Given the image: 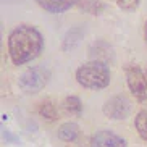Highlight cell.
Masks as SVG:
<instances>
[{"label": "cell", "instance_id": "obj_1", "mask_svg": "<svg viewBox=\"0 0 147 147\" xmlns=\"http://www.w3.org/2000/svg\"><path fill=\"white\" fill-rule=\"evenodd\" d=\"M44 49V37L37 28L31 24H20L8 34V55L16 66L29 63L40 55Z\"/></svg>", "mask_w": 147, "mask_h": 147}, {"label": "cell", "instance_id": "obj_2", "mask_svg": "<svg viewBox=\"0 0 147 147\" xmlns=\"http://www.w3.org/2000/svg\"><path fill=\"white\" fill-rule=\"evenodd\" d=\"M74 76H76V81H78L79 86L86 87V89H92V91L105 89L112 79L108 63L95 60H89L79 65Z\"/></svg>", "mask_w": 147, "mask_h": 147}, {"label": "cell", "instance_id": "obj_3", "mask_svg": "<svg viewBox=\"0 0 147 147\" xmlns=\"http://www.w3.org/2000/svg\"><path fill=\"white\" fill-rule=\"evenodd\" d=\"M125 74H126V82L129 87L131 94L139 104L147 102V76L146 71L136 63H128L125 66Z\"/></svg>", "mask_w": 147, "mask_h": 147}, {"label": "cell", "instance_id": "obj_4", "mask_svg": "<svg viewBox=\"0 0 147 147\" xmlns=\"http://www.w3.org/2000/svg\"><path fill=\"white\" fill-rule=\"evenodd\" d=\"M49 76H50V73H49L47 68L32 66V68H28L24 73H21V76L18 79V84H20V87L24 94H37L45 87Z\"/></svg>", "mask_w": 147, "mask_h": 147}, {"label": "cell", "instance_id": "obj_5", "mask_svg": "<svg viewBox=\"0 0 147 147\" xmlns=\"http://www.w3.org/2000/svg\"><path fill=\"white\" fill-rule=\"evenodd\" d=\"M102 112L108 120H117V121L126 120L131 113V100L125 94L112 95L102 105Z\"/></svg>", "mask_w": 147, "mask_h": 147}, {"label": "cell", "instance_id": "obj_6", "mask_svg": "<svg viewBox=\"0 0 147 147\" xmlns=\"http://www.w3.org/2000/svg\"><path fill=\"white\" fill-rule=\"evenodd\" d=\"M89 147H126V141L110 129H99L91 136Z\"/></svg>", "mask_w": 147, "mask_h": 147}, {"label": "cell", "instance_id": "obj_7", "mask_svg": "<svg viewBox=\"0 0 147 147\" xmlns=\"http://www.w3.org/2000/svg\"><path fill=\"white\" fill-rule=\"evenodd\" d=\"M87 55H89V60L104 61V63H112L115 60V52H113L112 45L102 39L95 40V42H92L89 45Z\"/></svg>", "mask_w": 147, "mask_h": 147}, {"label": "cell", "instance_id": "obj_8", "mask_svg": "<svg viewBox=\"0 0 147 147\" xmlns=\"http://www.w3.org/2000/svg\"><path fill=\"white\" fill-rule=\"evenodd\" d=\"M36 3L39 5L42 10L49 13H63L71 7L78 5V0H36Z\"/></svg>", "mask_w": 147, "mask_h": 147}, {"label": "cell", "instance_id": "obj_9", "mask_svg": "<svg viewBox=\"0 0 147 147\" xmlns=\"http://www.w3.org/2000/svg\"><path fill=\"white\" fill-rule=\"evenodd\" d=\"M81 136V128L74 121H66L58 128V139L63 142H74Z\"/></svg>", "mask_w": 147, "mask_h": 147}, {"label": "cell", "instance_id": "obj_10", "mask_svg": "<svg viewBox=\"0 0 147 147\" xmlns=\"http://www.w3.org/2000/svg\"><path fill=\"white\" fill-rule=\"evenodd\" d=\"M82 36H84V31L81 28L74 26V28H69L66 31L65 37H63V42H61V50L63 52H71L74 49L78 47V44L81 42Z\"/></svg>", "mask_w": 147, "mask_h": 147}, {"label": "cell", "instance_id": "obj_11", "mask_svg": "<svg viewBox=\"0 0 147 147\" xmlns=\"http://www.w3.org/2000/svg\"><path fill=\"white\" fill-rule=\"evenodd\" d=\"M37 112H39V115L45 121H57L58 120V110H57L55 104L49 99L40 102L39 107H37Z\"/></svg>", "mask_w": 147, "mask_h": 147}, {"label": "cell", "instance_id": "obj_12", "mask_svg": "<svg viewBox=\"0 0 147 147\" xmlns=\"http://www.w3.org/2000/svg\"><path fill=\"white\" fill-rule=\"evenodd\" d=\"M78 7L81 11L89 15H100L105 10L104 0H78Z\"/></svg>", "mask_w": 147, "mask_h": 147}, {"label": "cell", "instance_id": "obj_13", "mask_svg": "<svg viewBox=\"0 0 147 147\" xmlns=\"http://www.w3.org/2000/svg\"><path fill=\"white\" fill-rule=\"evenodd\" d=\"M63 108H65V112L69 113V115L79 117L82 113V102L78 95H68V97L63 100Z\"/></svg>", "mask_w": 147, "mask_h": 147}, {"label": "cell", "instance_id": "obj_14", "mask_svg": "<svg viewBox=\"0 0 147 147\" xmlns=\"http://www.w3.org/2000/svg\"><path fill=\"white\" fill-rule=\"evenodd\" d=\"M134 128L141 136V139L147 141V110H139L134 117Z\"/></svg>", "mask_w": 147, "mask_h": 147}, {"label": "cell", "instance_id": "obj_15", "mask_svg": "<svg viewBox=\"0 0 147 147\" xmlns=\"http://www.w3.org/2000/svg\"><path fill=\"white\" fill-rule=\"evenodd\" d=\"M141 0H117L118 8H121L123 11H134L139 7Z\"/></svg>", "mask_w": 147, "mask_h": 147}, {"label": "cell", "instance_id": "obj_16", "mask_svg": "<svg viewBox=\"0 0 147 147\" xmlns=\"http://www.w3.org/2000/svg\"><path fill=\"white\" fill-rule=\"evenodd\" d=\"M2 138H3L5 142H8V144H20L21 142L16 134H13L11 131H8V129H2Z\"/></svg>", "mask_w": 147, "mask_h": 147}, {"label": "cell", "instance_id": "obj_17", "mask_svg": "<svg viewBox=\"0 0 147 147\" xmlns=\"http://www.w3.org/2000/svg\"><path fill=\"white\" fill-rule=\"evenodd\" d=\"M144 40H146V44H147V20H146V23H144Z\"/></svg>", "mask_w": 147, "mask_h": 147}, {"label": "cell", "instance_id": "obj_18", "mask_svg": "<svg viewBox=\"0 0 147 147\" xmlns=\"http://www.w3.org/2000/svg\"><path fill=\"white\" fill-rule=\"evenodd\" d=\"M146 76H147V68H146Z\"/></svg>", "mask_w": 147, "mask_h": 147}]
</instances>
